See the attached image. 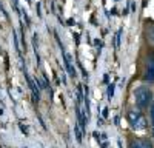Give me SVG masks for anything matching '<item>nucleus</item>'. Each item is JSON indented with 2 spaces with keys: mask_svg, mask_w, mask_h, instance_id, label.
Listing matches in <instances>:
<instances>
[{
  "mask_svg": "<svg viewBox=\"0 0 154 148\" xmlns=\"http://www.w3.org/2000/svg\"><path fill=\"white\" fill-rule=\"evenodd\" d=\"M134 97H136V105L139 108H148V105L152 100V94L148 86H139L134 90Z\"/></svg>",
  "mask_w": 154,
  "mask_h": 148,
  "instance_id": "nucleus-2",
  "label": "nucleus"
},
{
  "mask_svg": "<svg viewBox=\"0 0 154 148\" xmlns=\"http://www.w3.org/2000/svg\"><path fill=\"white\" fill-rule=\"evenodd\" d=\"M126 117H128V122H130V125L134 131H142L146 128V119L140 109H130Z\"/></svg>",
  "mask_w": 154,
  "mask_h": 148,
  "instance_id": "nucleus-1",
  "label": "nucleus"
},
{
  "mask_svg": "<svg viewBox=\"0 0 154 148\" xmlns=\"http://www.w3.org/2000/svg\"><path fill=\"white\" fill-rule=\"evenodd\" d=\"M151 117H152V131H154V100L151 103Z\"/></svg>",
  "mask_w": 154,
  "mask_h": 148,
  "instance_id": "nucleus-5",
  "label": "nucleus"
},
{
  "mask_svg": "<svg viewBox=\"0 0 154 148\" xmlns=\"http://www.w3.org/2000/svg\"><path fill=\"white\" fill-rule=\"evenodd\" d=\"M128 148H152V142L146 137H136L130 140Z\"/></svg>",
  "mask_w": 154,
  "mask_h": 148,
  "instance_id": "nucleus-4",
  "label": "nucleus"
},
{
  "mask_svg": "<svg viewBox=\"0 0 154 148\" xmlns=\"http://www.w3.org/2000/svg\"><path fill=\"white\" fill-rule=\"evenodd\" d=\"M143 79L148 82H154V49H148L146 57H145V72Z\"/></svg>",
  "mask_w": 154,
  "mask_h": 148,
  "instance_id": "nucleus-3",
  "label": "nucleus"
}]
</instances>
